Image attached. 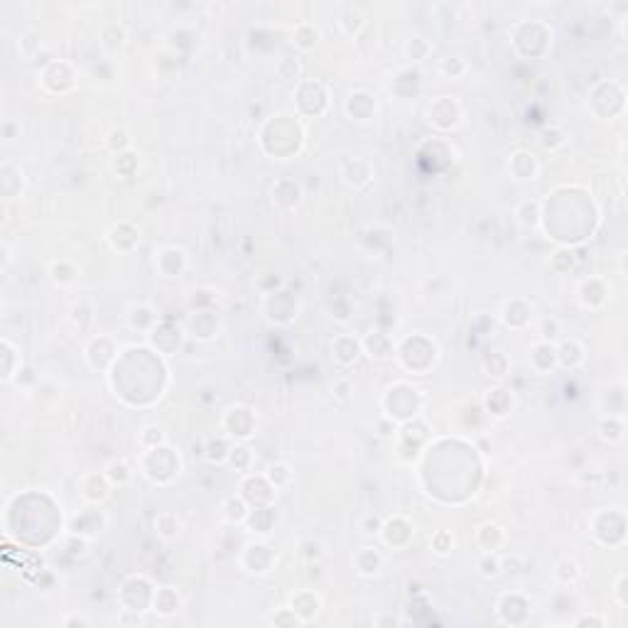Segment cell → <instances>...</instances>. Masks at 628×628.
Listing matches in <instances>:
<instances>
[{
  "label": "cell",
  "mask_w": 628,
  "mask_h": 628,
  "mask_svg": "<svg viewBox=\"0 0 628 628\" xmlns=\"http://www.w3.org/2000/svg\"><path fill=\"white\" fill-rule=\"evenodd\" d=\"M383 407H386V415L393 422L412 420L422 407V393L417 388L407 386V383H395L393 388H388L386 398H383Z\"/></svg>",
  "instance_id": "6da1fadb"
},
{
  "label": "cell",
  "mask_w": 628,
  "mask_h": 628,
  "mask_svg": "<svg viewBox=\"0 0 628 628\" xmlns=\"http://www.w3.org/2000/svg\"><path fill=\"white\" fill-rule=\"evenodd\" d=\"M140 466H143V473H145L150 481L164 486V483H169L174 476H179L182 462H179L177 452L159 445L155 450H145V454H143V459H140Z\"/></svg>",
  "instance_id": "7a4b0ae2"
},
{
  "label": "cell",
  "mask_w": 628,
  "mask_h": 628,
  "mask_svg": "<svg viewBox=\"0 0 628 628\" xmlns=\"http://www.w3.org/2000/svg\"><path fill=\"white\" fill-rule=\"evenodd\" d=\"M256 425H258L256 412L246 405L228 407L226 415H223V430H226V435L233 437V440H248V437H253Z\"/></svg>",
  "instance_id": "3957f363"
},
{
  "label": "cell",
  "mask_w": 628,
  "mask_h": 628,
  "mask_svg": "<svg viewBox=\"0 0 628 628\" xmlns=\"http://www.w3.org/2000/svg\"><path fill=\"white\" fill-rule=\"evenodd\" d=\"M108 518L106 513L101 511V508H86V511H79V516L72 518V525H69V530H72V535L77 537H96L103 532V528H106Z\"/></svg>",
  "instance_id": "277c9868"
},
{
  "label": "cell",
  "mask_w": 628,
  "mask_h": 628,
  "mask_svg": "<svg viewBox=\"0 0 628 628\" xmlns=\"http://www.w3.org/2000/svg\"><path fill=\"white\" fill-rule=\"evenodd\" d=\"M241 496L246 503H256V508L270 506V501L275 498V488L270 486L266 476H246L241 483Z\"/></svg>",
  "instance_id": "5b68a950"
},
{
  "label": "cell",
  "mask_w": 628,
  "mask_h": 628,
  "mask_svg": "<svg viewBox=\"0 0 628 628\" xmlns=\"http://www.w3.org/2000/svg\"><path fill=\"white\" fill-rule=\"evenodd\" d=\"M459 118H462V108L452 96H440L437 101H432L430 121L435 123L437 128L450 131V128H454L457 123H459Z\"/></svg>",
  "instance_id": "8992f818"
},
{
  "label": "cell",
  "mask_w": 628,
  "mask_h": 628,
  "mask_svg": "<svg viewBox=\"0 0 628 628\" xmlns=\"http://www.w3.org/2000/svg\"><path fill=\"white\" fill-rule=\"evenodd\" d=\"M243 557H253V562L251 560L243 562L251 575H268L270 567L275 565V560H277L275 550H273L270 545H266V542H251V545L246 547V555Z\"/></svg>",
  "instance_id": "52a82bcc"
},
{
  "label": "cell",
  "mask_w": 628,
  "mask_h": 628,
  "mask_svg": "<svg viewBox=\"0 0 628 628\" xmlns=\"http://www.w3.org/2000/svg\"><path fill=\"white\" fill-rule=\"evenodd\" d=\"M381 535L391 547H405L407 542L412 540V535H415V528H412V523H407L405 518L395 516V518H391V521L383 523Z\"/></svg>",
  "instance_id": "ba28073f"
},
{
  "label": "cell",
  "mask_w": 628,
  "mask_h": 628,
  "mask_svg": "<svg viewBox=\"0 0 628 628\" xmlns=\"http://www.w3.org/2000/svg\"><path fill=\"white\" fill-rule=\"evenodd\" d=\"M155 266L164 277H179L184 273V268H187V253L174 246L162 248L155 258Z\"/></svg>",
  "instance_id": "9c48e42d"
},
{
  "label": "cell",
  "mask_w": 628,
  "mask_h": 628,
  "mask_svg": "<svg viewBox=\"0 0 628 628\" xmlns=\"http://www.w3.org/2000/svg\"><path fill=\"white\" fill-rule=\"evenodd\" d=\"M108 241L116 251L121 253H131L133 248L140 243V228L133 226L131 221H121L108 231Z\"/></svg>",
  "instance_id": "30bf717a"
},
{
  "label": "cell",
  "mask_w": 628,
  "mask_h": 628,
  "mask_svg": "<svg viewBox=\"0 0 628 628\" xmlns=\"http://www.w3.org/2000/svg\"><path fill=\"white\" fill-rule=\"evenodd\" d=\"M111 486L113 483L108 481L106 473H86V476H81V493L86 501L91 503H103L108 498V493H111Z\"/></svg>",
  "instance_id": "8fae6325"
},
{
  "label": "cell",
  "mask_w": 628,
  "mask_h": 628,
  "mask_svg": "<svg viewBox=\"0 0 628 628\" xmlns=\"http://www.w3.org/2000/svg\"><path fill=\"white\" fill-rule=\"evenodd\" d=\"M361 346H363V351H366L371 358H376V361H386V358H391L393 351H395L391 334H386V332H371L361 341Z\"/></svg>",
  "instance_id": "7c38bea8"
},
{
  "label": "cell",
  "mask_w": 628,
  "mask_h": 628,
  "mask_svg": "<svg viewBox=\"0 0 628 628\" xmlns=\"http://www.w3.org/2000/svg\"><path fill=\"white\" fill-rule=\"evenodd\" d=\"M332 351H334V358H336L341 366H351V363H356L358 358H361L363 346H361V341H358V339L346 336V334H344V336L334 339Z\"/></svg>",
  "instance_id": "4fadbf2b"
},
{
  "label": "cell",
  "mask_w": 628,
  "mask_h": 628,
  "mask_svg": "<svg viewBox=\"0 0 628 628\" xmlns=\"http://www.w3.org/2000/svg\"><path fill=\"white\" fill-rule=\"evenodd\" d=\"M508 169H511V174L516 179H523V182H528V179H535L537 177V159L532 152L528 150H518L513 152L511 159H508Z\"/></svg>",
  "instance_id": "5bb4252c"
},
{
  "label": "cell",
  "mask_w": 628,
  "mask_h": 628,
  "mask_svg": "<svg viewBox=\"0 0 628 628\" xmlns=\"http://www.w3.org/2000/svg\"><path fill=\"white\" fill-rule=\"evenodd\" d=\"M346 113H348V118H353V121H368V118H373V113H376V98H373L368 91L351 93L346 101Z\"/></svg>",
  "instance_id": "9a60e30c"
},
{
  "label": "cell",
  "mask_w": 628,
  "mask_h": 628,
  "mask_svg": "<svg viewBox=\"0 0 628 628\" xmlns=\"http://www.w3.org/2000/svg\"><path fill=\"white\" fill-rule=\"evenodd\" d=\"M530 366L537 373H547L557 366V351L552 341H537L530 348Z\"/></svg>",
  "instance_id": "2e32d148"
},
{
  "label": "cell",
  "mask_w": 628,
  "mask_h": 628,
  "mask_svg": "<svg viewBox=\"0 0 628 628\" xmlns=\"http://www.w3.org/2000/svg\"><path fill=\"white\" fill-rule=\"evenodd\" d=\"M290 609L295 611L302 621H310L312 616H317V611L322 609V599H319L314 591L302 589V591H297V594H292Z\"/></svg>",
  "instance_id": "e0dca14e"
},
{
  "label": "cell",
  "mask_w": 628,
  "mask_h": 628,
  "mask_svg": "<svg viewBox=\"0 0 628 628\" xmlns=\"http://www.w3.org/2000/svg\"><path fill=\"white\" fill-rule=\"evenodd\" d=\"M300 199H302V192H300V187H297V182H292V179H280V182L273 187V202H275L277 207L295 209L297 204H300Z\"/></svg>",
  "instance_id": "ac0fdd59"
},
{
  "label": "cell",
  "mask_w": 628,
  "mask_h": 628,
  "mask_svg": "<svg viewBox=\"0 0 628 628\" xmlns=\"http://www.w3.org/2000/svg\"><path fill=\"white\" fill-rule=\"evenodd\" d=\"M503 542H506V532H503V528L496 525V523H483V525L476 530V545L481 547L483 552H496Z\"/></svg>",
  "instance_id": "d6986e66"
},
{
  "label": "cell",
  "mask_w": 628,
  "mask_h": 628,
  "mask_svg": "<svg viewBox=\"0 0 628 628\" xmlns=\"http://www.w3.org/2000/svg\"><path fill=\"white\" fill-rule=\"evenodd\" d=\"M555 351H557V363L565 368H577L584 361V346L577 339H565L562 344H557Z\"/></svg>",
  "instance_id": "ffe728a7"
},
{
  "label": "cell",
  "mask_w": 628,
  "mask_h": 628,
  "mask_svg": "<svg viewBox=\"0 0 628 628\" xmlns=\"http://www.w3.org/2000/svg\"><path fill=\"white\" fill-rule=\"evenodd\" d=\"M363 164H366V159H348V162H344V167H341V177H344V182H346L348 187H353V189H363V187H366V184L373 179V169H371V167L363 169V172H358V169H361Z\"/></svg>",
  "instance_id": "44dd1931"
},
{
  "label": "cell",
  "mask_w": 628,
  "mask_h": 628,
  "mask_svg": "<svg viewBox=\"0 0 628 628\" xmlns=\"http://www.w3.org/2000/svg\"><path fill=\"white\" fill-rule=\"evenodd\" d=\"M353 565H356V572L363 577H373L381 572L383 567V557L376 547H361L353 557Z\"/></svg>",
  "instance_id": "7402d4cb"
},
{
  "label": "cell",
  "mask_w": 628,
  "mask_h": 628,
  "mask_svg": "<svg viewBox=\"0 0 628 628\" xmlns=\"http://www.w3.org/2000/svg\"><path fill=\"white\" fill-rule=\"evenodd\" d=\"M157 322L159 319L150 305H133L131 310H128V324H131L133 329H138V332L150 334L152 329L157 327Z\"/></svg>",
  "instance_id": "603a6c76"
},
{
  "label": "cell",
  "mask_w": 628,
  "mask_h": 628,
  "mask_svg": "<svg viewBox=\"0 0 628 628\" xmlns=\"http://www.w3.org/2000/svg\"><path fill=\"white\" fill-rule=\"evenodd\" d=\"M179 606H182V599H179L177 589H172V587H159L155 596H152V609L162 616H172L174 611H179Z\"/></svg>",
  "instance_id": "cb8c5ba5"
},
{
  "label": "cell",
  "mask_w": 628,
  "mask_h": 628,
  "mask_svg": "<svg viewBox=\"0 0 628 628\" xmlns=\"http://www.w3.org/2000/svg\"><path fill=\"white\" fill-rule=\"evenodd\" d=\"M606 295H609V290H606V285L599 280V277H589V280L582 282L580 297H582V305L584 307H601L606 300Z\"/></svg>",
  "instance_id": "d4e9b609"
},
{
  "label": "cell",
  "mask_w": 628,
  "mask_h": 628,
  "mask_svg": "<svg viewBox=\"0 0 628 628\" xmlns=\"http://www.w3.org/2000/svg\"><path fill=\"white\" fill-rule=\"evenodd\" d=\"M513 407V395L506 388H493L486 393V410L496 417H506Z\"/></svg>",
  "instance_id": "484cf974"
},
{
  "label": "cell",
  "mask_w": 628,
  "mask_h": 628,
  "mask_svg": "<svg viewBox=\"0 0 628 628\" xmlns=\"http://www.w3.org/2000/svg\"><path fill=\"white\" fill-rule=\"evenodd\" d=\"M0 348H3V368H0L3 373H0V378H3L5 383H10L13 378H18V373H20V351L8 341V339L0 341Z\"/></svg>",
  "instance_id": "4316f807"
},
{
  "label": "cell",
  "mask_w": 628,
  "mask_h": 628,
  "mask_svg": "<svg viewBox=\"0 0 628 628\" xmlns=\"http://www.w3.org/2000/svg\"><path fill=\"white\" fill-rule=\"evenodd\" d=\"M518 305H521V300H513V302H508V305L503 307V322H506V327H511V329L525 327L528 319H530V314H532V305H528L525 302L521 312H518Z\"/></svg>",
  "instance_id": "83f0119b"
},
{
  "label": "cell",
  "mask_w": 628,
  "mask_h": 628,
  "mask_svg": "<svg viewBox=\"0 0 628 628\" xmlns=\"http://www.w3.org/2000/svg\"><path fill=\"white\" fill-rule=\"evenodd\" d=\"M319 42V30L310 22H300L292 32V44L302 52H310V49L317 47Z\"/></svg>",
  "instance_id": "f1b7e54d"
},
{
  "label": "cell",
  "mask_w": 628,
  "mask_h": 628,
  "mask_svg": "<svg viewBox=\"0 0 628 628\" xmlns=\"http://www.w3.org/2000/svg\"><path fill=\"white\" fill-rule=\"evenodd\" d=\"M248 503L243 501V496H231L221 503V516L228 523H246L248 521Z\"/></svg>",
  "instance_id": "f546056e"
},
{
  "label": "cell",
  "mask_w": 628,
  "mask_h": 628,
  "mask_svg": "<svg viewBox=\"0 0 628 628\" xmlns=\"http://www.w3.org/2000/svg\"><path fill=\"white\" fill-rule=\"evenodd\" d=\"M516 218H518V223H521V226L535 228L537 223H540V218H542L540 202H530V199H528V202H523L521 207L516 209Z\"/></svg>",
  "instance_id": "4dcf8cb0"
},
{
  "label": "cell",
  "mask_w": 628,
  "mask_h": 628,
  "mask_svg": "<svg viewBox=\"0 0 628 628\" xmlns=\"http://www.w3.org/2000/svg\"><path fill=\"white\" fill-rule=\"evenodd\" d=\"M248 521H251V528H256L253 532H270L273 523H275V508L270 506L256 508V511L248 513Z\"/></svg>",
  "instance_id": "1f68e13d"
},
{
  "label": "cell",
  "mask_w": 628,
  "mask_h": 628,
  "mask_svg": "<svg viewBox=\"0 0 628 628\" xmlns=\"http://www.w3.org/2000/svg\"><path fill=\"white\" fill-rule=\"evenodd\" d=\"M155 530L159 532L162 537H167V540H172V537L179 535V530H182V521H179L174 513L164 511L159 513V516L155 518Z\"/></svg>",
  "instance_id": "d6a6232c"
},
{
  "label": "cell",
  "mask_w": 628,
  "mask_h": 628,
  "mask_svg": "<svg viewBox=\"0 0 628 628\" xmlns=\"http://www.w3.org/2000/svg\"><path fill=\"white\" fill-rule=\"evenodd\" d=\"M228 452H231L228 442L223 440V437H214V440L207 442V450H204V459L211 462V464H221V462L228 459Z\"/></svg>",
  "instance_id": "836d02e7"
},
{
  "label": "cell",
  "mask_w": 628,
  "mask_h": 628,
  "mask_svg": "<svg viewBox=\"0 0 628 628\" xmlns=\"http://www.w3.org/2000/svg\"><path fill=\"white\" fill-rule=\"evenodd\" d=\"M266 478L270 481V486L277 491V488L290 486V483H292V471H290V466H287V464H282V462H275V464L268 466Z\"/></svg>",
  "instance_id": "e575fe53"
},
{
  "label": "cell",
  "mask_w": 628,
  "mask_h": 628,
  "mask_svg": "<svg viewBox=\"0 0 628 628\" xmlns=\"http://www.w3.org/2000/svg\"><path fill=\"white\" fill-rule=\"evenodd\" d=\"M601 437H604L606 442H621L624 440V420H621L619 415H609L601 420V427H599Z\"/></svg>",
  "instance_id": "d590c367"
},
{
  "label": "cell",
  "mask_w": 628,
  "mask_h": 628,
  "mask_svg": "<svg viewBox=\"0 0 628 628\" xmlns=\"http://www.w3.org/2000/svg\"><path fill=\"white\" fill-rule=\"evenodd\" d=\"M103 473H106L108 481H111L113 486H126V483H131V478H133V471H131V466H128V462H111Z\"/></svg>",
  "instance_id": "8d00e7d4"
},
{
  "label": "cell",
  "mask_w": 628,
  "mask_h": 628,
  "mask_svg": "<svg viewBox=\"0 0 628 628\" xmlns=\"http://www.w3.org/2000/svg\"><path fill=\"white\" fill-rule=\"evenodd\" d=\"M580 565H577L575 560H570V557H565V560H560L555 565V577L562 582V584H575L577 580H580Z\"/></svg>",
  "instance_id": "74e56055"
},
{
  "label": "cell",
  "mask_w": 628,
  "mask_h": 628,
  "mask_svg": "<svg viewBox=\"0 0 628 628\" xmlns=\"http://www.w3.org/2000/svg\"><path fill=\"white\" fill-rule=\"evenodd\" d=\"M575 266H577V258L570 248H560V251L550 258V268L555 273H570Z\"/></svg>",
  "instance_id": "f35d334b"
},
{
  "label": "cell",
  "mask_w": 628,
  "mask_h": 628,
  "mask_svg": "<svg viewBox=\"0 0 628 628\" xmlns=\"http://www.w3.org/2000/svg\"><path fill=\"white\" fill-rule=\"evenodd\" d=\"M483 368H486L488 376L503 378L508 373V358H506V353L493 351L491 356H486V361H483Z\"/></svg>",
  "instance_id": "ab89813d"
},
{
  "label": "cell",
  "mask_w": 628,
  "mask_h": 628,
  "mask_svg": "<svg viewBox=\"0 0 628 628\" xmlns=\"http://www.w3.org/2000/svg\"><path fill=\"white\" fill-rule=\"evenodd\" d=\"M405 52H407V57H410L412 62H425V59L430 57V52H432V44L427 42L425 37H412L410 42H407Z\"/></svg>",
  "instance_id": "60d3db41"
},
{
  "label": "cell",
  "mask_w": 628,
  "mask_h": 628,
  "mask_svg": "<svg viewBox=\"0 0 628 628\" xmlns=\"http://www.w3.org/2000/svg\"><path fill=\"white\" fill-rule=\"evenodd\" d=\"M228 462H231V466H236V471H248L251 469L253 454L248 447L236 445V447H231V452H228Z\"/></svg>",
  "instance_id": "b9f144b4"
},
{
  "label": "cell",
  "mask_w": 628,
  "mask_h": 628,
  "mask_svg": "<svg viewBox=\"0 0 628 628\" xmlns=\"http://www.w3.org/2000/svg\"><path fill=\"white\" fill-rule=\"evenodd\" d=\"M49 273H52V280L59 282V285H69V282H74V277H77V270H74V266H72V263H67V261L52 263Z\"/></svg>",
  "instance_id": "7bdbcfd3"
},
{
  "label": "cell",
  "mask_w": 628,
  "mask_h": 628,
  "mask_svg": "<svg viewBox=\"0 0 628 628\" xmlns=\"http://www.w3.org/2000/svg\"><path fill=\"white\" fill-rule=\"evenodd\" d=\"M140 445L143 450H155V447L164 445V432L157 425H145L140 430Z\"/></svg>",
  "instance_id": "ee69618b"
},
{
  "label": "cell",
  "mask_w": 628,
  "mask_h": 628,
  "mask_svg": "<svg viewBox=\"0 0 628 628\" xmlns=\"http://www.w3.org/2000/svg\"><path fill=\"white\" fill-rule=\"evenodd\" d=\"M540 140H542V148H545V150H560V148L567 143V133L562 131V128H545Z\"/></svg>",
  "instance_id": "f6af8a7d"
},
{
  "label": "cell",
  "mask_w": 628,
  "mask_h": 628,
  "mask_svg": "<svg viewBox=\"0 0 628 628\" xmlns=\"http://www.w3.org/2000/svg\"><path fill=\"white\" fill-rule=\"evenodd\" d=\"M113 169L121 177H133L138 169V157L133 152H121V155H116V159H113Z\"/></svg>",
  "instance_id": "bcb514c9"
},
{
  "label": "cell",
  "mask_w": 628,
  "mask_h": 628,
  "mask_svg": "<svg viewBox=\"0 0 628 628\" xmlns=\"http://www.w3.org/2000/svg\"><path fill=\"white\" fill-rule=\"evenodd\" d=\"M106 143L116 155H121V152H128V148H131V136H128V131H123V128H113V131L108 133Z\"/></svg>",
  "instance_id": "7dc6e473"
},
{
  "label": "cell",
  "mask_w": 628,
  "mask_h": 628,
  "mask_svg": "<svg viewBox=\"0 0 628 628\" xmlns=\"http://www.w3.org/2000/svg\"><path fill=\"white\" fill-rule=\"evenodd\" d=\"M452 547H454V537H452L450 530H437L435 535H432V550L437 552V555H450Z\"/></svg>",
  "instance_id": "c3c4849f"
},
{
  "label": "cell",
  "mask_w": 628,
  "mask_h": 628,
  "mask_svg": "<svg viewBox=\"0 0 628 628\" xmlns=\"http://www.w3.org/2000/svg\"><path fill=\"white\" fill-rule=\"evenodd\" d=\"M501 560L496 557V552H483V557L478 560V572L483 577H496L501 575Z\"/></svg>",
  "instance_id": "681fc988"
},
{
  "label": "cell",
  "mask_w": 628,
  "mask_h": 628,
  "mask_svg": "<svg viewBox=\"0 0 628 628\" xmlns=\"http://www.w3.org/2000/svg\"><path fill=\"white\" fill-rule=\"evenodd\" d=\"M268 624H273V626H300V624H305V621H302L292 609H280V611H275L270 619H268Z\"/></svg>",
  "instance_id": "f907efd6"
},
{
  "label": "cell",
  "mask_w": 628,
  "mask_h": 628,
  "mask_svg": "<svg viewBox=\"0 0 628 628\" xmlns=\"http://www.w3.org/2000/svg\"><path fill=\"white\" fill-rule=\"evenodd\" d=\"M440 72H442V74H447V77H450V79H459L462 74L466 72V64L462 62L459 57H447V59H442Z\"/></svg>",
  "instance_id": "816d5d0a"
},
{
  "label": "cell",
  "mask_w": 628,
  "mask_h": 628,
  "mask_svg": "<svg viewBox=\"0 0 628 628\" xmlns=\"http://www.w3.org/2000/svg\"><path fill=\"white\" fill-rule=\"evenodd\" d=\"M383 518L381 516H376V513H368V516H363V521H361V530L366 532V535H378V532L383 530Z\"/></svg>",
  "instance_id": "f5cc1de1"
},
{
  "label": "cell",
  "mask_w": 628,
  "mask_h": 628,
  "mask_svg": "<svg viewBox=\"0 0 628 628\" xmlns=\"http://www.w3.org/2000/svg\"><path fill=\"white\" fill-rule=\"evenodd\" d=\"M405 621L395 614H376L373 616V626H403Z\"/></svg>",
  "instance_id": "db71d44e"
},
{
  "label": "cell",
  "mask_w": 628,
  "mask_h": 628,
  "mask_svg": "<svg viewBox=\"0 0 628 628\" xmlns=\"http://www.w3.org/2000/svg\"><path fill=\"white\" fill-rule=\"evenodd\" d=\"M209 314H211V312H197V317H194L192 322H194V324H202V327H204V319H207ZM192 332H194V336H199V339H204V334H207V339H211V336H214V332H216V327H211V329H209V332H204V329H197V327H194Z\"/></svg>",
  "instance_id": "11a10c76"
},
{
  "label": "cell",
  "mask_w": 628,
  "mask_h": 628,
  "mask_svg": "<svg viewBox=\"0 0 628 628\" xmlns=\"http://www.w3.org/2000/svg\"><path fill=\"white\" fill-rule=\"evenodd\" d=\"M20 47H22V54L25 57H32V49L30 47H39V39L34 32H25L22 39H20Z\"/></svg>",
  "instance_id": "9f6ffc18"
},
{
  "label": "cell",
  "mask_w": 628,
  "mask_h": 628,
  "mask_svg": "<svg viewBox=\"0 0 628 628\" xmlns=\"http://www.w3.org/2000/svg\"><path fill=\"white\" fill-rule=\"evenodd\" d=\"M624 582H626V575H619V580H616V589H614V594H616V599H619L621 606L628 604V596L624 594Z\"/></svg>",
  "instance_id": "6f0895ef"
},
{
  "label": "cell",
  "mask_w": 628,
  "mask_h": 628,
  "mask_svg": "<svg viewBox=\"0 0 628 628\" xmlns=\"http://www.w3.org/2000/svg\"><path fill=\"white\" fill-rule=\"evenodd\" d=\"M62 624L67 626V628H72V626H84V628H86V626H91V621L84 619V616H77V614H74V616H67V619H64Z\"/></svg>",
  "instance_id": "680465c9"
},
{
  "label": "cell",
  "mask_w": 628,
  "mask_h": 628,
  "mask_svg": "<svg viewBox=\"0 0 628 628\" xmlns=\"http://www.w3.org/2000/svg\"><path fill=\"white\" fill-rule=\"evenodd\" d=\"M606 621L604 619H596V616H582L580 621H577V626H604Z\"/></svg>",
  "instance_id": "91938a15"
}]
</instances>
